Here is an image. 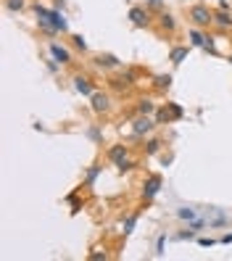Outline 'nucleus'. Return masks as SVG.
<instances>
[{"label":"nucleus","instance_id":"f257e3e1","mask_svg":"<svg viewBox=\"0 0 232 261\" xmlns=\"http://www.w3.org/2000/svg\"><path fill=\"white\" fill-rule=\"evenodd\" d=\"M190 18H193L196 26H211L214 24V13H211L206 5H193L190 8Z\"/></svg>","mask_w":232,"mask_h":261},{"label":"nucleus","instance_id":"f03ea898","mask_svg":"<svg viewBox=\"0 0 232 261\" xmlns=\"http://www.w3.org/2000/svg\"><path fill=\"white\" fill-rule=\"evenodd\" d=\"M108 158L119 166V169H132V161L127 158V145H111L108 148Z\"/></svg>","mask_w":232,"mask_h":261},{"label":"nucleus","instance_id":"7ed1b4c3","mask_svg":"<svg viewBox=\"0 0 232 261\" xmlns=\"http://www.w3.org/2000/svg\"><path fill=\"white\" fill-rule=\"evenodd\" d=\"M203 219L209 222V227H225V225H230V217H227V214L222 211V209H214V206L206 211V217H203Z\"/></svg>","mask_w":232,"mask_h":261},{"label":"nucleus","instance_id":"20e7f679","mask_svg":"<svg viewBox=\"0 0 232 261\" xmlns=\"http://www.w3.org/2000/svg\"><path fill=\"white\" fill-rule=\"evenodd\" d=\"M151 129H153V119H151V116H145V114H140V116H137L135 122H132V132H135L137 137L148 135Z\"/></svg>","mask_w":232,"mask_h":261},{"label":"nucleus","instance_id":"39448f33","mask_svg":"<svg viewBox=\"0 0 232 261\" xmlns=\"http://www.w3.org/2000/svg\"><path fill=\"white\" fill-rule=\"evenodd\" d=\"M159 190H161V177H159V174H151V177L145 180V185H143V198L151 201Z\"/></svg>","mask_w":232,"mask_h":261},{"label":"nucleus","instance_id":"423d86ee","mask_svg":"<svg viewBox=\"0 0 232 261\" xmlns=\"http://www.w3.org/2000/svg\"><path fill=\"white\" fill-rule=\"evenodd\" d=\"M129 21H132L135 26H148V21H151V16H148V11H145V8L135 5V8H129Z\"/></svg>","mask_w":232,"mask_h":261},{"label":"nucleus","instance_id":"0eeeda50","mask_svg":"<svg viewBox=\"0 0 232 261\" xmlns=\"http://www.w3.org/2000/svg\"><path fill=\"white\" fill-rule=\"evenodd\" d=\"M48 50H50V55H53V58L58 61V63H71V53H69L66 48H63V45L50 42V45H48Z\"/></svg>","mask_w":232,"mask_h":261},{"label":"nucleus","instance_id":"6e6552de","mask_svg":"<svg viewBox=\"0 0 232 261\" xmlns=\"http://www.w3.org/2000/svg\"><path fill=\"white\" fill-rule=\"evenodd\" d=\"M90 103H92V111H95V114H103V111H108V95L106 92H92Z\"/></svg>","mask_w":232,"mask_h":261},{"label":"nucleus","instance_id":"1a4fd4ad","mask_svg":"<svg viewBox=\"0 0 232 261\" xmlns=\"http://www.w3.org/2000/svg\"><path fill=\"white\" fill-rule=\"evenodd\" d=\"M95 63L100 69H114V66H119V58H116V55H111V53H100L95 58Z\"/></svg>","mask_w":232,"mask_h":261},{"label":"nucleus","instance_id":"9d476101","mask_svg":"<svg viewBox=\"0 0 232 261\" xmlns=\"http://www.w3.org/2000/svg\"><path fill=\"white\" fill-rule=\"evenodd\" d=\"M74 90L79 92V95H92V85L87 77H74Z\"/></svg>","mask_w":232,"mask_h":261},{"label":"nucleus","instance_id":"9b49d317","mask_svg":"<svg viewBox=\"0 0 232 261\" xmlns=\"http://www.w3.org/2000/svg\"><path fill=\"white\" fill-rule=\"evenodd\" d=\"M188 37H190V45H196V48H206L209 34H203L201 29H190V32H188Z\"/></svg>","mask_w":232,"mask_h":261},{"label":"nucleus","instance_id":"f8f14e48","mask_svg":"<svg viewBox=\"0 0 232 261\" xmlns=\"http://www.w3.org/2000/svg\"><path fill=\"white\" fill-rule=\"evenodd\" d=\"M214 24H219V26H225V29H232V13L230 11H219L214 13Z\"/></svg>","mask_w":232,"mask_h":261},{"label":"nucleus","instance_id":"ddd939ff","mask_svg":"<svg viewBox=\"0 0 232 261\" xmlns=\"http://www.w3.org/2000/svg\"><path fill=\"white\" fill-rule=\"evenodd\" d=\"M159 24H161V29H166V32H174V26H177V21H174V16H172V13H166V11H161V16H159Z\"/></svg>","mask_w":232,"mask_h":261},{"label":"nucleus","instance_id":"4468645a","mask_svg":"<svg viewBox=\"0 0 232 261\" xmlns=\"http://www.w3.org/2000/svg\"><path fill=\"white\" fill-rule=\"evenodd\" d=\"M188 58V48H172V53H169V61L174 63V66H180V63Z\"/></svg>","mask_w":232,"mask_h":261},{"label":"nucleus","instance_id":"2eb2a0df","mask_svg":"<svg viewBox=\"0 0 232 261\" xmlns=\"http://www.w3.org/2000/svg\"><path fill=\"white\" fill-rule=\"evenodd\" d=\"M153 85L159 90H169L172 87V74H159V77L153 79Z\"/></svg>","mask_w":232,"mask_h":261},{"label":"nucleus","instance_id":"dca6fc26","mask_svg":"<svg viewBox=\"0 0 232 261\" xmlns=\"http://www.w3.org/2000/svg\"><path fill=\"white\" fill-rule=\"evenodd\" d=\"M153 108H156V106H153V100L143 98L140 103H137V114H145V116H151V114H153Z\"/></svg>","mask_w":232,"mask_h":261},{"label":"nucleus","instance_id":"f3484780","mask_svg":"<svg viewBox=\"0 0 232 261\" xmlns=\"http://www.w3.org/2000/svg\"><path fill=\"white\" fill-rule=\"evenodd\" d=\"M177 217L185 219V222H193V219H196V211L188 209V206H182V209H177Z\"/></svg>","mask_w":232,"mask_h":261},{"label":"nucleus","instance_id":"a211bd4d","mask_svg":"<svg viewBox=\"0 0 232 261\" xmlns=\"http://www.w3.org/2000/svg\"><path fill=\"white\" fill-rule=\"evenodd\" d=\"M166 111H169L172 119H182V114H185L182 106H177V103H169V106H166Z\"/></svg>","mask_w":232,"mask_h":261},{"label":"nucleus","instance_id":"6ab92c4d","mask_svg":"<svg viewBox=\"0 0 232 261\" xmlns=\"http://www.w3.org/2000/svg\"><path fill=\"white\" fill-rule=\"evenodd\" d=\"M135 225H137V214H129L127 222H124V235H129V232L135 230Z\"/></svg>","mask_w":232,"mask_h":261},{"label":"nucleus","instance_id":"aec40b11","mask_svg":"<svg viewBox=\"0 0 232 261\" xmlns=\"http://www.w3.org/2000/svg\"><path fill=\"white\" fill-rule=\"evenodd\" d=\"M159 148H161V143H159V140H148L145 153H148V156H153V153H159Z\"/></svg>","mask_w":232,"mask_h":261},{"label":"nucleus","instance_id":"412c9836","mask_svg":"<svg viewBox=\"0 0 232 261\" xmlns=\"http://www.w3.org/2000/svg\"><path fill=\"white\" fill-rule=\"evenodd\" d=\"M5 8H8V11H21L24 0H5Z\"/></svg>","mask_w":232,"mask_h":261},{"label":"nucleus","instance_id":"4be33fe9","mask_svg":"<svg viewBox=\"0 0 232 261\" xmlns=\"http://www.w3.org/2000/svg\"><path fill=\"white\" fill-rule=\"evenodd\" d=\"M71 40H74V45H77L79 50H87V42H85V37H82V34H74Z\"/></svg>","mask_w":232,"mask_h":261},{"label":"nucleus","instance_id":"5701e85b","mask_svg":"<svg viewBox=\"0 0 232 261\" xmlns=\"http://www.w3.org/2000/svg\"><path fill=\"white\" fill-rule=\"evenodd\" d=\"M148 8H153V11H164V0H145Z\"/></svg>","mask_w":232,"mask_h":261},{"label":"nucleus","instance_id":"b1692460","mask_svg":"<svg viewBox=\"0 0 232 261\" xmlns=\"http://www.w3.org/2000/svg\"><path fill=\"white\" fill-rule=\"evenodd\" d=\"M98 174H100V166H92V169L87 172V185L95 182V180H98Z\"/></svg>","mask_w":232,"mask_h":261},{"label":"nucleus","instance_id":"393cba45","mask_svg":"<svg viewBox=\"0 0 232 261\" xmlns=\"http://www.w3.org/2000/svg\"><path fill=\"white\" fill-rule=\"evenodd\" d=\"M164 246H166V238L161 235L159 240H156V256H164Z\"/></svg>","mask_w":232,"mask_h":261},{"label":"nucleus","instance_id":"a878e982","mask_svg":"<svg viewBox=\"0 0 232 261\" xmlns=\"http://www.w3.org/2000/svg\"><path fill=\"white\" fill-rule=\"evenodd\" d=\"M87 137H90V140H95V143H98V140L103 137V135H100V129H98V127H90V129H87Z\"/></svg>","mask_w":232,"mask_h":261},{"label":"nucleus","instance_id":"bb28decb","mask_svg":"<svg viewBox=\"0 0 232 261\" xmlns=\"http://www.w3.org/2000/svg\"><path fill=\"white\" fill-rule=\"evenodd\" d=\"M193 235H196V230H190V227H188V232H180V235L174 238V240H193Z\"/></svg>","mask_w":232,"mask_h":261},{"label":"nucleus","instance_id":"cd10ccee","mask_svg":"<svg viewBox=\"0 0 232 261\" xmlns=\"http://www.w3.org/2000/svg\"><path fill=\"white\" fill-rule=\"evenodd\" d=\"M217 243V240H211V238H201L198 240V246H203V248H209V246H214Z\"/></svg>","mask_w":232,"mask_h":261},{"label":"nucleus","instance_id":"c85d7f7f","mask_svg":"<svg viewBox=\"0 0 232 261\" xmlns=\"http://www.w3.org/2000/svg\"><path fill=\"white\" fill-rule=\"evenodd\" d=\"M219 8L222 11H230V0H219Z\"/></svg>","mask_w":232,"mask_h":261},{"label":"nucleus","instance_id":"c756f323","mask_svg":"<svg viewBox=\"0 0 232 261\" xmlns=\"http://www.w3.org/2000/svg\"><path fill=\"white\" fill-rule=\"evenodd\" d=\"M230 63H232V53H230Z\"/></svg>","mask_w":232,"mask_h":261}]
</instances>
